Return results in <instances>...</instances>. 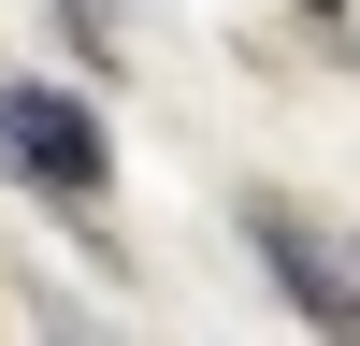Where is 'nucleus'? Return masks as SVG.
Instances as JSON below:
<instances>
[{
  "mask_svg": "<svg viewBox=\"0 0 360 346\" xmlns=\"http://www.w3.org/2000/svg\"><path fill=\"white\" fill-rule=\"evenodd\" d=\"M0 159H15L44 202H101L115 144H101V115H86V101H58V86H0Z\"/></svg>",
  "mask_w": 360,
  "mask_h": 346,
  "instance_id": "f257e3e1",
  "label": "nucleus"
},
{
  "mask_svg": "<svg viewBox=\"0 0 360 346\" xmlns=\"http://www.w3.org/2000/svg\"><path fill=\"white\" fill-rule=\"evenodd\" d=\"M245 231L274 245V288H288V303H303V317H332V332H346V260L317 245V231L288 217V202H245Z\"/></svg>",
  "mask_w": 360,
  "mask_h": 346,
  "instance_id": "f03ea898",
  "label": "nucleus"
},
{
  "mask_svg": "<svg viewBox=\"0 0 360 346\" xmlns=\"http://www.w3.org/2000/svg\"><path fill=\"white\" fill-rule=\"evenodd\" d=\"M303 15H317V44H346V0H303Z\"/></svg>",
  "mask_w": 360,
  "mask_h": 346,
  "instance_id": "7ed1b4c3",
  "label": "nucleus"
},
{
  "mask_svg": "<svg viewBox=\"0 0 360 346\" xmlns=\"http://www.w3.org/2000/svg\"><path fill=\"white\" fill-rule=\"evenodd\" d=\"M346 332H360V245H346Z\"/></svg>",
  "mask_w": 360,
  "mask_h": 346,
  "instance_id": "20e7f679",
  "label": "nucleus"
}]
</instances>
